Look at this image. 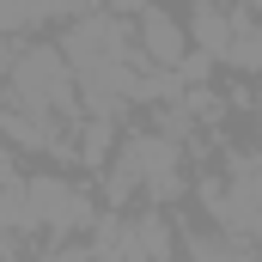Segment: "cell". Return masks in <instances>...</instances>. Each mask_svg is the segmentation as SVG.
Listing matches in <instances>:
<instances>
[{"label":"cell","mask_w":262,"mask_h":262,"mask_svg":"<svg viewBox=\"0 0 262 262\" xmlns=\"http://www.w3.org/2000/svg\"><path fill=\"white\" fill-rule=\"evenodd\" d=\"M67 67H73V85H79V98L98 110V116H110L122 98H134V49L128 37L116 31V18H104V12H92V18H79L73 31H67Z\"/></svg>","instance_id":"1"},{"label":"cell","mask_w":262,"mask_h":262,"mask_svg":"<svg viewBox=\"0 0 262 262\" xmlns=\"http://www.w3.org/2000/svg\"><path fill=\"white\" fill-rule=\"evenodd\" d=\"M12 98L31 104V110H73L79 104V85H73V67L61 49H25L12 61Z\"/></svg>","instance_id":"2"},{"label":"cell","mask_w":262,"mask_h":262,"mask_svg":"<svg viewBox=\"0 0 262 262\" xmlns=\"http://www.w3.org/2000/svg\"><path fill=\"white\" fill-rule=\"evenodd\" d=\"M110 189L128 195V189H152V195H171L177 189V140L165 134H140L122 146L116 171H110Z\"/></svg>","instance_id":"3"},{"label":"cell","mask_w":262,"mask_h":262,"mask_svg":"<svg viewBox=\"0 0 262 262\" xmlns=\"http://www.w3.org/2000/svg\"><path fill=\"white\" fill-rule=\"evenodd\" d=\"M165 256H171V232L159 213L104 220V232H98V262H165Z\"/></svg>","instance_id":"4"},{"label":"cell","mask_w":262,"mask_h":262,"mask_svg":"<svg viewBox=\"0 0 262 262\" xmlns=\"http://www.w3.org/2000/svg\"><path fill=\"white\" fill-rule=\"evenodd\" d=\"M25 195H31V226L73 232V226H85V220H92V201L79 195V189H67L61 177H31V183H25Z\"/></svg>","instance_id":"5"},{"label":"cell","mask_w":262,"mask_h":262,"mask_svg":"<svg viewBox=\"0 0 262 262\" xmlns=\"http://www.w3.org/2000/svg\"><path fill=\"white\" fill-rule=\"evenodd\" d=\"M140 55L152 67H177L183 55H189V37L165 18V12H140Z\"/></svg>","instance_id":"6"},{"label":"cell","mask_w":262,"mask_h":262,"mask_svg":"<svg viewBox=\"0 0 262 262\" xmlns=\"http://www.w3.org/2000/svg\"><path fill=\"white\" fill-rule=\"evenodd\" d=\"M43 116H49V110L12 104V110L0 116V134H6V140H18V146H61V128H49Z\"/></svg>","instance_id":"7"},{"label":"cell","mask_w":262,"mask_h":262,"mask_svg":"<svg viewBox=\"0 0 262 262\" xmlns=\"http://www.w3.org/2000/svg\"><path fill=\"white\" fill-rule=\"evenodd\" d=\"M189 37H195V49H201V55H220V61H226V43H232V18H226L213 0H201L195 12H189Z\"/></svg>","instance_id":"8"},{"label":"cell","mask_w":262,"mask_h":262,"mask_svg":"<svg viewBox=\"0 0 262 262\" xmlns=\"http://www.w3.org/2000/svg\"><path fill=\"white\" fill-rule=\"evenodd\" d=\"M226 61L262 73V18H232V43H226Z\"/></svg>","instance_id":"9"},{"label":"cell","mask_w":262,"mask_h":262,"mask_svg":"<svg viewBox=\"0 0 262 262\" xmlns=\"http://www.w3.org/2000/svg\"><path fill=\"white\" fill-rule=\"evenodd\" d=\"M189 256H195V262H256L244 244H238V238H226V232H220V238L195 232V238H189Z\"/></svg>","instance_id":"10"},{"label":"cell","mask_w":262,"mask_h":262,"mask_svg":"<svg viewBox=\"0 0 262 262\" xmlns=\"http://www.w3.org/2000/svg\"><path fill=\"white\" fill-rule=\"evenodd\" d=\"M0 226H31V195L18 177H0Z\"/></svg>","instance_id":"11"},{"label":"cell","mask_w":262,"mask_h":262,"mask_svg":"<svg viewBox=\"0 0 262 262\" xmlns=\"http://www.w3.org/2000/svg\"><path fill=\"white\" fill-rule=\"evenodd\" d=\"M31 6V18H73L79 12V0H25Z\"/></svg>","instance_id":"12"},{"label":"cell","mask_w":262,"mask_h":262,"mask_svg":"<svg viewBox=\"0 0 262 262\" xmlns=\"http://www.w3.org/2000/svg\"><path fill=\"white\" fill-rule=\"evenodd\" d=\"M49 262H98V256H79V250H67V256H49Z\"/></svg>","instance_id":"13"},{"label":"cell","mask_w":262,"mask_h":262,"mask_svg":"<svg viewBox=\"0 0 262 262\" xmlns=\"http://www.w3.org/2000/svg\"><path fill=\"white\" fill-rule=\"evenodd\" d=\"M104 6H116V12H134V6H140V0H104Z\"/></svg>","instance_id":"14"},{"label":"cell","mask_w":262,"mask_h":262,"mask_svg":"<svg viewBox=\"0 0 262 262\" xmlns=\"http://www.w3.org/2000/svg\"><path fill=\"white\" fill-rule=\"evenodd\" d=\"M0 177H12V159H6V146H0Z\"/></svg>","instance_id":"15"},{"label":"cell","mask_w":262,"mask_h":262,"mask_svg":"<svg viewBox=\"0 0 262 262\" xmlns=\"http://www.w3.org/2000/svg\"><path fill=\"white\" fill-rule=\"evenodd\" d=\"M256 18H262V0H256Z\"/></svg>","instance_id":"16"}]
</instances>
